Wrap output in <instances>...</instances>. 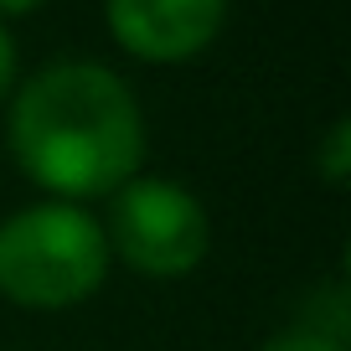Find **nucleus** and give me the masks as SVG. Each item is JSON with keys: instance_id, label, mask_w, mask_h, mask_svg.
I'll use <instances>...</instances> for the list:
<instances>
[{"instance_id": "nucleus-1", "label": "nucleus", "mask_w": 351, "mask_h": 351, "mask_svg": "<svg viewBox=\"0 0 351 351\" xmlns=\"http://www.w3.org/2000/svg\"><path fill=\"white\" fill-rule=\"evenodd\" d=\"M5 150L52 202L114 197L145 165L140 99L104 62H47L5 99Z\"/></svg>"}, {"instance_id": "nucleus-2", "label": "nucleus", "mask_w": 351, "mask_h": 351, "mask_svg": "<svg viewBox=\"0 0 351 351\" xmlns=\"http://www.w3.org/2000/svg\"><path fill=\"white\" fill-rule=\"evenodd\" d=\"M104 222L77 202H32L0 222V295L21 310L83 305L109 279Z\"/></svg>"}, {"instance_id": "nucleus-3", "label": "nucleus", "mask_w": 351, "mask_h": 351, "mask_svg": "<svg viewBox=\"0 0 351 351\" xmlns=\"http://www.w3.org/2000/svg\"><path fill=\"white\" fill-rule=\"evenodd\" d=\"M109 258L145 279H186L212 248V217L171 176H134L109 197Z\"/></svg>"}, {"instance_id": "nucleus-4", "label": "nucleus", "mask_w": 351, "mask_h": 351, "mask_svg": "<svg viewBox=\"0 0 351 351\" xmlns=\"http://www.w3.org/2000/svg\"><path fill=\"white\" fill-rule=\"evenodd\" d=\"M109 36L150 67L202 57L228 26V0H104Z\"/></svg>"}, {"instance_id": "nucleus-5", "label": "nucleus", "mask_w": 351, "mask_h": 351, "mask_svg": "<svg viewBox=\"0 0 351 351\" xmlns=\"http://www.w3.org/2000/svg\"><path fill=\"white\" fill-rule=\"evenodd\" d=\"M315 171L326 176V186H346L351 181V124L336 119L320 140V155H315Z\"/></svg>"}, {"instance_id": "nucleus-6", "label": "nucleus", "mask_w": 351, "mask_h": 351, "mask_svg": "<svg viewBox=\"0 0 351 351\" xmlns=\"http://www.w3.org/2000/svg\"><path fill=\"white\" fill-rule=\"evenodd\" d=\"M258 351H346V341L305 330V326H289V330H274L269 341H258Z\"/></svg>"}, {"instance_id": "nucleus-7", "label": "nucleus", "mask_w": 351, "mask_h": 351, "mask_svg": "<svg viewBox=\"0 0 351 351\" xmlns=\"http://www.w3.org/2000/svg\"><path fill=\"white\" fill-rule=\"evenodd\" d=\"M21 57H16V36L5 32V21H0V109H5V99L16 93V83H21Z\"/></svg>"}, {"instance_id": "nucleus-8", "label": "nucleus", "mask_w": 351, "mask_h": 351, "mask_svg": "<svg viewBox=\"0 0 351 351\" xmlns=\"http://www.w3.org/2000/svg\"><path fill=\"white\" fill-rule=\"evenodd\" d=\"M36 5H47V0H0V16H32Z\"/></svg>"}]
</instances>
